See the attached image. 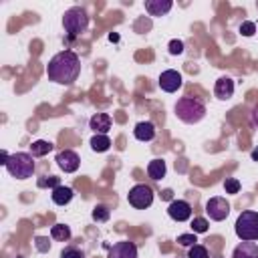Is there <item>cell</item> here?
<instances>
[{
	"mask_svg": "<svg viewBox=\"0 0 258 258\" xmlns=\"http://www.w3.org/2000/svg\"><path fill=\"white\" fill-rule=\"evenodd\" d=\"M107 258H137V246L129 240H121L109 248Z\"/></svg>",
	"mask_w": 258,
	"mask_h": 258,
	"instance_id": "obj_11",
	"label": "cell"
},
{
	"mask_svg": "<svg viewBox=\"0 0 258 258\" xmlns=\"http://www.w3.org/2000/svg\"><path fill=\"white\" fill-rule=\"evenodd\" d=\"M187 258H210V256H208L206 246H202V244H194V246L189 248V252H187Z\"/></svg>",
	"mask_w": 258,
	"mask_h": 258,
	"instance_id": "obj_24",
	"label": "cell"
},
{
	"mask_svg": "<svg viewBox=\"0 0 258 258\" xmlns=\"http://www.w3.org/2000/svg\"><path fill=\"white\" fill-rule=\"evenodd\" d=\"M165 171H167V167H165V161L163 159H151L149 165H147V173L155 181L161 179V177H165Z\"/></svg>",
	"mask_w": 258,
	"mask_h": 258,
	"instance_id": "obj_18",
	"label": "cell"
},
{
	"mask_svg": "<svg viewBox=\"0 0 258 258\" xmlns=\"http://www.w3.org/2000/svg\"><path fill=\"white\" fill-rule=\"evenodd\" d=\"M252 159H258V149H254V151H252Z\"/></svg>",
	"mask_w": 258,
	"mask_h": 258,
	"instance_id": "obj_33",
	"label": "cell"
},
{
	"mask_svg": "<svg viewBox=\"0 0 258 258\" xmlns=\"http://www.w3.org/2000/svg\"><path fill=\"white\" fill-rule=\"evenodd\" d=\"M50 236H52L54 240H58V242H67V240L71 238V228L64 226V224H54V226L50 228Z\"/></svg>",
	"mask_w": 258,
	"mask_h": 258,
	"instance_id": "obj_21",
	"label": "cell"
},
{
	"mask_svg": "<svg viewBox=\"0 0 258 258\" xmlns=\"http://www.w3.org/2000/svg\"><path fill=\"white\" fill-rule=\"evenodd\" d=\"M252 123L254 125H258V105L254 107V111H252Z\"/></svg>",
	"mask_w": 258,
	"mask_h": 258,
	"instance_id": "obj_32",
	"label": "cell"
},
{
	"mask_svg": "<svg viewBox=\"0 0 258 258\" xmlns=\"http://www.w3.org/2000/svg\"><path fill=\"white\" fill-rule=\"evenodd\" d=\"M58 258H85V254L79 248H64Z\"/></svg>",
	"mask_w": 258,
	"mask_h": 258,
	"instance_id": "obj_29",
	"label": "cell"
},
{
	"mask_svg": "<svg viewBox=\"0 0 258 258\" xmlns=\"http://www.w3.org/2000/svg\"><path fill=\"white\" fill-rule=\"evenodd\" d=\"M177 242H179L181 246H194V244L198 242V238H196L194 232H191V234H179V236H177Z\"/></svg>",
	"mask_w": 258,
	"mask_h": 258,
	"instance_id": "obj_28",
	"label": "cell"
},
{
	"mask_svg": "<svg viewBox=\"0 0 258 258\" xmlns=\"http://www.w3.org/2000/svg\"><path fill=\"white\" fill-rule=\"evenodd\" d=\"M224 189H226V194H238L240 191V181L236 177H228L224 181Z\"/></svg>",
	"mask_w": 258,
	"mask_h": 258,
	"instance_id": "obj_26",
	"label": "cell"
},
{
	"mask_svg": "<svg viewBox=\"0 0 258 258\" xmlns=\"http://www.w3.org/2000/svg\"><path fill=\"white\" fill-rule=\"evenodd\" d=\"M232 258H258V244L256 242H242L234 248Z\"/></svg>",
	"mask_w": 258,
	"mask_h": 258,
	"instance_id": "obj_17",
	"label": "cell"
},
{
	"mask_svg": "<svg viewBox=\"0 0 258 258\" xmlns=\"http://www.w3.org/2000/svg\"><path fill=\"white\" fill-rule=\"evenodd\" d=\"M62 26L71 36H79L89 28V14L81 6H73L62 16Z\"/></svg>",
	"mask_w": 258,
	"mask_h": 258,
	"instance_id": "obj_5",
	"label": "cell"
},
{
	"mask_svg": "<svg viewBox=\"0 0 258 258\" xmlns=\"http://www.w3.org/2000/svg\"><path fill=\"white\" fill-rule=\"evenodd\" d=\"M79 73H81V58L73 50L56 52L46 64V77L56 85H73Z\"/></svg>",
	"mask_w": 258,
	"mask_h": 258,
	"instance_id": "obj_1",
	"label": "cell"
},
{
	"mask_svg": "<svg viewBox=\"0 0 258 258\" xmlns=\"http://www.w3.org/2000/svg\"><path fill=\"white\" fill-rule=\"evenodd\" d=\"M167 214L173 222H185L191 218V206L185 200H173L167 206Z\"/></svg>",
	"mask_w": 258,
	"mask_h": 258,
	"instance_id": "obj_10",
	"label": "cell"
},
{
	"mask_svg": "<svg viewBox=\"0 0 258 258\" xmlns=\"http://www.w3.org/2000/svg\"><path fill=\"white\" fill-rule=\"evenodd\" d=\"M206 214H208L210 220H214V222L226 220L228 214H230V204H228V200H226V198H220V196L210 198V200L206 202Z\"/></svg>",
	"mask_w": 258,
	"mask_h": 258,
	"instance_id": "obj_7",
	"label": "cell"
},
{
	"mask_svg": "<svg viewBox=\"0 0 258 258\" xmlns=\"http://www.w3.org/2000/svg\"><path fill=\"white\" fill-rule=\"evenodd\" d=\"M133 135L137 141H151L155 137V125L151 121H139L133 129Z\"/></svg>",
	"mask_w": 258,
	"mask_h": 258,
	"instance_id": "obj_15",
	"label": "cell"
},
{
	"mask_svg": "<svg viewBox=\"0 0 258 258\" xmlns=\"http://www.w3.org/2000/svg\"><path fill=\"white\" fill-rule=\"evenodd\" d=\"M234 230L242 242H256L258 240V212H252V210L242 212L234 224Z\"/></svg>",
	"mask_w": 258,
	"mask_h": 258,
	"instance_id": "obj_4",
	"label": "cell"
},
{
	"mask_svg": "<svg viewBox=\"0 0 258 258\" xmlns=\"http://www.w3.org/2000/svg\"><path fill=\"white\" fill-rule=\"evenodd\" d=\"M89 127L99 135H107V131L111 129V115L109 113H95L89 121Z\"/></svg>",
	"mask_w": 258,
	"mask_h": 258,
	"instance_id": "obj_13",
	"label": "cell"
},
{
	"mask_svg": "<svg viewBox=\"0 0 258 258\" xmlns=\"http://www.w3.org/2000/svg\"><path fill=\"white\" fill-rule=\"evenodd\" d=\"M127 200L135 210H145V208H149L153 204V189L149 185H145V183H137V185H133L129 189Z\"/></svg>",
	"mask_w": 258,
	"mask_h": 258,
	"instance_id": "obj_6",
	"label": "cell"
},
{
	"mask_svg": "<svg viewBox=\"0 0 258 258\" xmlns=\"http://www.w3.org/2000/svg\"><path fill=\"white\" fill-rule=\"evenodd\" d=\"M73 196H75V191H73V187H69V185H56V187L52 189V194H50V198H52V202H54L56 206H67V204L73 200Z\"/></svg>",
	"mask_w": 258,
	"mask_h": 258,
	"instance_id": "obj_16",
	"label": "cell"
},
{
	"mask_svg": "<svg viewBox=\"0 0 258 258\" xmlns=\"http://www.w3.org/2000/svg\"><path fill=\"white\" fill-rule=\"evenodd\" d=\"M175 117L187 125L200 123L206 117V105L194 97H181L175 103Z\"/></svg>",
	"mask_w": 258,
	"mask_h": 258,
	"instance_id": "obj_2",
	"label": "cell"
},
{
	"mask_svg": "<svg viewBox=\"0 0 258 258\" xmlns=\"http://www.w3.org/2000/svg\"><path fill=\"white\" fill-rule=\"evenodd\" d=\"M181 83H183L181 75H179L177 71H173V69H167V71H163V73L159 75V87H161V91H165V93H175V91L181 87Z\"/></svg>",
	"mask_w": 258,
	"mask_h": 258,
	"instance_id": "obj_9",
	"label": "cell"
},
{
	"mask_svg": "<svg viewBox=\"0 0 258 258\" xmlns=\"http://www.w3.org/2000/svg\"><path fill=\"white\" fill-rule=\"evenodd\" d=\"M34 246H36L38 252H48V250H50V242H48V238H44V236H36V238H34Z\"/></svg>",
	"mask_w": 258,
	"mask_h": 258,
	"instance_id": "obj_27",
	"label": "cell"
},
{
	"mask_svg": "<svg viewBox=\"0 0 258 258\" xmlns=\"http://www.w3.org/2000/svg\"><path fill=\"white\" fill-rule=\"evenodd\" d=\"M56 185H60V179L56 177V175H48V177H40L38 179V187H56Z\"/></svg>",
	"mask_w": 258,
	"mask_h": 258,
	"instance_id": "obj_25",
	"label": "cell"
},
{
	"mask_svg": "<svg viewBox=\"0 0 258 258\" xmlns=\"http://www.w3.org/2000/svg\"><path fill=\"white\" fill-rule=\"evenodd\" d=\"M208 228H210V222L206 218H194L191 220V232L194 234H204V232H208Z\"/></svg>",
	"mask_w": 258,
	"mask_h": 258,
	"instance_id": "obj_23",
	"label": "cell"
},
{
	"mask_svg": "<svg viewBox=\"0 0 258 258\" xmlns=\"http://www.w3.org/2000/svg\"><path fill=\"white\" fill-rule=\"evenodd\" d=\"M18 258H20V256H18Z\"/></svg>",
	"mask_w": 258,
	"mask_h": 258,
	"instance_id": "obj_34",
	"label": "cell"
},
{
	"mask_svg": "<svg viewBox=\"0 0 258 258\" xmlns=\"http://www.w3.org/2000/svg\"><path fill=\"white\" fill-rule=\"evenodd\" d=\"M52 143L50 141H44V139H38V141H34L32 145H30V153L34 155V157H44L46 153H50L52 151Z\"/></svg>",
	"mask_w": 258,
	"mask_h": 258,
	"instance_id": "obj_20",
	"label": "cell"
},
{
	"mask_svg": "<svg viewBox=\"0 0 258 258\" xmlns=\"http://www.w3.org/2000/svg\"><path fill=\"white\" fill-rule=\"evenodd\" d=\"M91 216H93V220H95V222H107V220L111 218V212H109V208H107V206L97 204V206L93 208Z\"/></svg>",
	"mask_w": 258,
	"mask_h": 258,
	"instance_id": "obj_22",
	"label": "cell"
},
{
	"mask_svg": "<svg viewBox=\"0 0 258 258\" xmlns=\"http://www.w3.org/2000/svg\"><path fill=\"white\" fill-rule=\"evenodd\" d=\"M240 32H242L244 36H252V34L256 32V24H254V22H250V20H246V22H242V24H240Z\"/></svg>",
	"mask_w": 258,
	"mask_h": 258,
	"instance_id": "obj_30",
	"label": "cell"
},
{
	"mask_svg": "<svg viewBox=\"0 0 258 258\" xmlns=\"http://www.w3.org/2000/svg\"><path fill=\"white\" fill-rule=\"evenodd\" d=\"M109 147H111V139H109L107 135H99V133H95V135L91 137V149H93V151L103 153V151H107Z\"/></svg>",
	"mask_w": 258,
	"mask_h": 258,
	"instance_id": "obj_19",
	"label": "cell"
},
{
	"mask_svg": "<svg viewBox=\"0 0 258 258\" xmlns=\"http://www.w3.org/2000/svg\"><path fill=\"white\" fill-rule=\"evenodd\" d=\"M171 0H145V10L149 16H163L171 10Z\"/></svg>",
	"mask_w": 258,
	"mask_h": 258,
	"instance_id": "obj_14",
	"label": "cell"
},
{
	"mask_svg": "<svg viewBox=\"0 0 258 258\" xmlns=\"http://www.w3.org/2000/svg\"><path fill=\"white\" fill-rule=\"evenodd\" d=\"M6 171L16 177V179H28L32 177L34 173V155L32 153H26V151H18V153H12L6 161Z\"/></svg>",
	"mask_w": 258,
	"mask_h": 258,
	"instance_id": "obj_3",
	"label": "cell"
},
{
	"mask_svg": "<svg viewBox=\"0 0 258 258\" xmlns=\"http://www.w3.org/2000/svg\"><path fill=\"white\" fill-rule=\"evenodd\" d=\"M167 48H169V54H181V52H183V42L173 38V40L169 42V46H167Z\"/></svg>",
	"mask_w": 258,
	"mask_h": 258,
	"instance_id": "obj_31",
	"label": "cell"
},
{
	"mask_svg": "<svg viewBox=\"0 0 258 258\" xmlns=\"http://www.w3.org/2000/svg\"><path fill=\"white\" fill-rule=\"evenodd\" d=\"M54 161H56V165H58L64 173H73V171H77L79 165H81V157H79V153L73 151V149H62V151H58Z\"/></svg>",
	"mask_w": 258,
	"mask_h": 258,
	"instance_id": "obj_8",
	"label": "cell"
},
{
	"mask_svg": "<svg viewBox=\"0 0 258 258\" xmlns=\"http://www.w3.org/2000/svg\"><path fill=\"white\" fill-rule=\"evenodd\" d=\"M214 95L220 99V101H228L232 99L234 95V81L230 77H220L214 85Z\"/></svg>",
	"mask_w": 258,
	"mask_h": 258,
	"instance_id": "obj_12",
	"label": "cell"
}]
</instances>
